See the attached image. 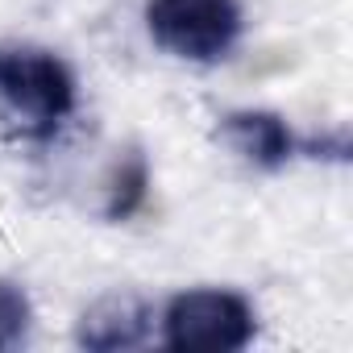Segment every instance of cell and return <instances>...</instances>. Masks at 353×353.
I'll use <instances>...</instances> for the list:
<instances>
[{
	"instance_id": "277c9868",
	"label": "cell",
	"mask_w": 353,
	"mask_h": 353,
	"mask_svg": "<svg viewBox=\"0 0 353 353\" xmlns=\"http://www.w3.org/2000/svg\"><path fill=\"white\" fill-rule=\"evenodd\" d=\"M216 133L237 158H245V162H254L262 170H279L295 154V137L283 125V117H274V112H254V108L229 112Z\"/></svg>"
},
{
	"instance_id": "52a82bcc",
	"label": "cell",
	"mask_w": 353,
	"mask_h": 353,
	"mask_svg": "<svg viewBox=\"0 0 353 353\" xmlns=\"http://www.w3.org/2000/svg\"><path fill=\"white\" fill-rule=\"evenodd\" d=\"M30 328V299L21 287L0 279V349H13Z\"/></svg>"
},
{
	"instance_id": "3957f363",
	"label": "cell",
	"mask_w": 353,
	"mask_h": 353,
	"mask_svg": "<svg viewBox=\"0 0 353 353\" xmlns=\"http://www.w3.org/2000/svg\"><path fill=\"white\" fill-rule=\"evenodd\" d=\"M254 307L237 291H183L162 316V336L170 349H241L254 341Z\"/></svg>"
},
{
	"instance_id": "5b68a950",
	"label": "cell",
	"mask_w": 353,
	"mask_h": 353,
	"mask_svg": "<svg viewBox=\"0 0 353 353\" xmlns=\"http://www.w3.org/2000/svg\"><path fill=\"white\" fill-rule=\"evenodd\" d=\"M150 328V312L133 299V295H112L104 303H96L92 312H83L79 320V345L88 349H129V345H141Z\"/></svg>"
},
{
	"instance_id": "7a4b0ae2",
	"label": "cell",
	"mask_w": 353,
	"mask_h": 353,
	"mask_svg": "<svg viewBox=\"0 0 353 353\" xmlns=\"http://www.w3.org/2000/svg\"><path fill=\"white\" fill-rule=\"evenodd\" d=\"M150 38L188 63H216L241 38L237 0H150L145 5Z\"/></svg>"
},
{
	"instance_id": "8992f818",
	"label": "cell",
	"mask_w": 353,
	"mask_h": 353,
	"mask_svg": "<svg viewBox=\"0 0 353 353\" xmlns=\"http://www.w3.org/2000/svg\"><path fill=\"white\" fill-rule=\"evenodd\" d=\"M145 188H150V166L137 150H129V158L117 162L112 179H108V200H104V216L108 221H125L141 208L145 200Z\"/></svg>"
},
{
	"instance_id": "6da1fadb",
	"label": "cell",
	"mask_w": 353,
	"mask_h": 353,
	"mask_svg": "<svg viewBox=\"0 0 353 353\" xmlns=\"http://www.w3.org/2000/svg\"><path fill=\"white\" fill-rule=\"evenodd\" d=\"M75 112V75L38 46H0V125L21 137H50Z\"/></svg>"
}]
</instances>
